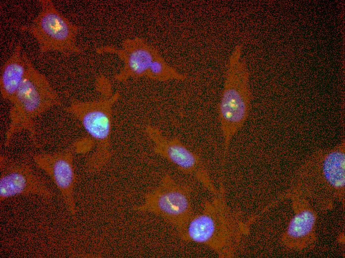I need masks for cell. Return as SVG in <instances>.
Listing matches in <instances>:
<instances>
[{
    "mask_svg": "<svg viewBox=\"0 0 345 258\" xmlns=\"http://www.w3.org/2000/svg\"><path fill=\"white\" fill-rule=\"evenodd\" d=\"M222 181L217 193L204 201L201 209L178 236L184 241L205 246L219 258H231L261 214L246 216L230 206Z\"/></svg>",
    "mask_w": 345,
    "mask_h": 258,
    "instance_id": "cell-1",
    "label": "cell"
},
{
    "mask_svg": "<svg viewBox=\"0 0 345 258\" xmlns=\"http://www.w3.org/2000/svg\"><path fill=\"white\" fill-rule=\"evenodd\" d=\"M290 186L322 211L345 205V140L312 152L296 171Z\"/></svg>",
    "mask_w": 345,
    "mask_h": 258,
    "instance_id": "cell-2",
    "label": "cell"
},
{
    "mask_svg": "<svg viewBox=\"0 0 345 258\" xmlns=\"http://www.w3.org/2000/svg\"><path fill=\"white\" fill-rule=\"evenodd\" d=\"M96 86L100 94L98 99L74 100L65 108L80 123L93 143V151L85 165L90 173L100 172L112 157L113 107L119 96L118 92L113 91L111 83L105 76L97 78Z\"/></svg>",
    "mask_w": 345,
    "mask_h": 258,
    "instance_id": "cell-3",
    "label": "cell"
},
{
    "mask_svg": "<svg viewBox=\"0 0 345 258\" xmlns=\"http://www.w3.org/2000/svg\"><path fill=\"white\" fill-rule=\"evenodd\" d=\"M242 50L241 45H235L229 57L218 104V118L223 141V165L230 144L245 125L251 108L250 72Z\"/></svg>",
    "mask_w": 345,
    "mask_h": 258,
    "instance_id": "cell-4",
    "label": "cell"
},
{
    "mask_svg": "<svg viewBox=\"0 0 345 258\" xmlns=\"http://www.w3.org/2000/svg\"><path fill=\"white\" fill-rule=\"evenodd\" d=\"M10 104L9 122L4 146L7 147L17 134L26 131L33 144L38 147L36 121L51 108L60 105V100L46 76L35 68L31 61Z\"/></svg>",
    "mask_w": 345,
    "mask_h": 258,
    "instance_id": "cell-5",
    "label": "cell"
},
{
    "mask_svg": "<svg viewBox=\"0 0 345 258\" xmlns=\"http://www.w3.org/2000/svg\"><path fill=\"white\" fill-rule=\"evenodd\" d=\"M96 51L99 54H115L121 60L123 67L114 76L119 82L142 77L167 82L177 76V70L167 63L159 50L138 37L124 40L120 48L105 46Z\"/></svg>",
    "mask_w": 345,
    "mask_h": 258,
    "instance_id": "cell-6",
    "label": "cell"
},
{
    "mask_svg": "<svg viewBox=\"0 0 345 258\" xmlns=\"http://www.w3.org/2000/svg\"><path fill=\"white\" fill-rule=\"evenodd\" d=\"M193 192L190 184L167 173L154 189L145 194L142 204L135 209L161 217L175 229L178 236L195 213Z\"/></svg>",
    "mask_w": 345,
    "mask_h": 258,
    "instance_id": "cell-7",
    "label": "cell"
},
{
    "mask_svg": "<svg viewBox=\"0 0 345 258\" xmlns=\"http://www.w3.org/2000/svg\"><path fill=\"white\" fill-rule=\"evenodd\" d=\"M39 1L41 8L37 15L30 24L20 26V30L28 32L35 39L42 53L81 52L77 44L79 26L63 15L52 0Z\"/></svg>",
    "mask_w": 345,
    "mask_h": 258,
    "instance_id": "cell-8",
    "label": "cell"
},
{
    "mask_svg": "<svg viewBox=\"0 0 345 258\" xmlns=\"http://www.w3.org/2000/svg\"><path fill=\"white\" fill-rule=\"evenodd\" d=\"M30 156H0V201L17 196L52 200L56 192Z\"/></svg>",
    "mask_w": 345,
    "mask_h": 258,
    "instance_id": "cell-9",
    "label": "cell"
},
{
    "mask_svg": "<svg viewBox=\"0 0 345 258\" xmlns=\"http://www.w3.org/2000/svg\"><path fill=\"white\" fill-rule=\"evenodd\" d=\"M144 132L152 144L154 153L173 165L183 174L192 177L211 194L217 187L202 157L179 138L165 134L158 127L148 125Z\"/></svg>",
    "mask_w": 345,
    "mask_h": 258,
    "instance_id": "cell-10",
    "label": "cell"
},
{
    "mask_svg": "<svg viewBox=\"0 0 345 258\" xmlns=\"http://www.w3.org/2000/svg\"><path fill=\"white\" fill-rule=\"evenodd\" d=\"M286 196L290 201L293 215L282 236L281 243L292 251L311 249L317 241L318 209L308 198L291 186Z\"/></svg>",
    "mask_w": 345,
    "mask_h": 258,
    "instance_id": "cell-11",
    "label": "cell"
},
{
    "mask_svg": "<svg viewBox=\"0 0 345 258\" xmlns=\"http://www.w3.org/2000/svg\"><path fill=\"white\" fill-rule=\"evenodd\" d=\"M76 153L72 143L60 150L30 155L36 166L50 178L60 193L67 210L72 216L76 212L75 190L77 176L74 165Z\"/></svg>",
    "mask_w": 345,
    "mask_h": 258,
    "instance_id": "cell-12",
    "label": "cell"
},
{
    "mask_svg": "<svg viewBox=\"0 0 345 258\" xmlns=\"http://www.w3.org/2000/svg\"><path fill=\"white\" fill-rule=\"evenodd\" d=\"M30 61L21 45L17 43L0 69V91L3 99L11 101L22 82Z\"/></svg>",
    "mask_w": 345,
    "mask_h": 258,
    "instance_id": "cell-13",
    "label": "cell"
}]
</instances>
